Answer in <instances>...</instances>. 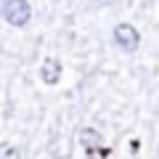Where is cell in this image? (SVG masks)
<instances>
[{
	"instance_id": "6da1fadb",
	"label": "cell",
	"mask_w": 159,
	"mask_h": 159,
	"mask_svg": "<svg viewBox=\"0 0 159 159\" xmlns=\"http://www.w3.org/2000/svg\"><path fill=\"white\" fill-rule=\"evenodd\" d=\"M111 40H114V45H117L122 53H135L138 45H141V32H138L133 24L122 21V24H117V27H114Z\"/></svg>"
},
{
	"instance_id": "7a4b0ae2",
	"label": "cell",
	"mask_w": 159,
	"mask_h": 159,
	"mask_svg": "<svg viewBox=\"0 0 159 159\" xmlns=\"http://www.w3.org/2000/svg\"><path fill=\"white\" fill-rule=\"evenodd\" d=\"M3 19H6L11 27H27L29 19H32V6L27 0H6L3 8H0Z\"/></svg>"
},
{
	"instance_id": "3957f363",
	"label": "cell",
	"mask_w": 159,
	"mask_h": 159,
	"mask_svg": "<svg viewBox=\"0 0 159 159\" xmlns=\"http://www.w3.org/2000/svg\"><path fill=\"white\" fill-rule=\"evenodd\" d=\"M40 77H43V82H48V85H56L58 77H61V66H58L56 58H45L43 61V66H40Z\"/></svg>"
},
{
	"instance_id": "277c9868",
	"label": "cell",
	"mask_w": 159,
	"mask_h": 159,
	"mask_svg": "<svg viewBox=\"0 0 159 159\" xmlns=\"http://www.w3.org/2000/svg\"><path fill=\"white\" fill-rule=\"evenodd\" d=\"M80 141L88 143V151H93L101 146V133H96L93 127H85V130H80Z\"/></svg>"
},
{
	"instance_id": "5b68a950",
	"label": "cell",
	"mask_w": 159,
	"mask_h": 159,
	"mask_svg": "<svg viewBox=\"0 0 159 159\" xmlns=\"http://www.w3.org/2000/svg\"><path fill=\"white\" fill-rule=\"evenodd\" d=\"M0 159H21V154L11 143H0Z\"/></svg>"
},
{
	"instance_id": "8992f818",
	"label": "cell",
	"mask_w": 159,
	"mask_h": 159,
	"mask_svg": "<svg viewBox=\"0 0 159 159\" xmlns=\"http://www.w3.org/2000/svg\"><path fill=\"white\" fill-rule=\"evenodd\" d=\"M90 3H96V6H114L117 0H90Z\"/></svg>"
}]
</instances>
